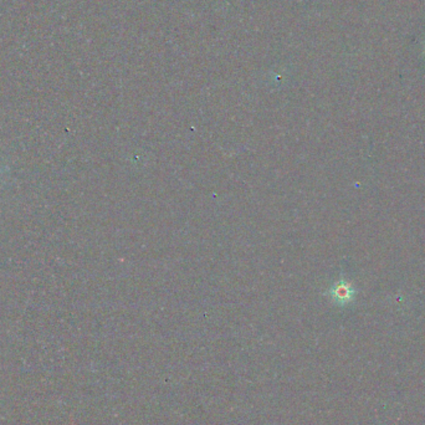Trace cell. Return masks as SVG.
<instances>
[{"label":"cell","mask_w":425,"mask_h":425,"mask_svg":"<svg viewBox=\"0 0 425 425\" xmlns=\"http://www.w3.org/2000/svg\"><path fill=\"white\" fill-rule=\"evenodd\" d=\"M332 294H334V299L337 301L342 302V303H348V302L354 300L356 292H354V288L349 284L342 282V284H338L334 288Z\"/></svg>","instance_id":"6da1fadb"}]
</instances>
